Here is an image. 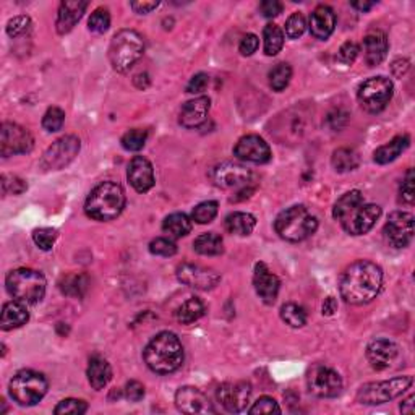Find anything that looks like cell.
Returning <instances> with one entry per match:
<instances>
[{
	"label": "cell",
	"instance_id": "6da1fadb",
	"mask_svg": "<svg viewBox=\"0 0 415 415\" xmlns=\"http://www.w3.org/2000/svg\"><path fill=\"white\" fill-rule=\"evenodd\" d=\"M383 285V271L378 265L359 260L347 266L339 283L340 297L350 305H365L377 299Z\"/></svg>",
	"mask_w": 415,
	"mask_h": 415
},
{
	"label": "cell",
	"instance_id": "7a4b0ae2",
	"mask_svg": "<svg viewBox=\"0 0 415 415\" xmlns=\"http://www.w3.org/2000/svg\"><path fill=\"white\" fill-rule=\"evenodd\" d=\"M333 216L347 234L363 235L377 224L382 216V208L378 205H365L362 194L359 190H352L336 201Z\"/></svg>",
	"mask_w": 415,
	"mask_h": 415
},
{
	"label": "cell",
	"instance_id": "3957f363",
	"mask_svg": "<svg viewBox=\"0 0 415 415\" xmlns=\"http://www.w3.org/2000/svg\"><path fill=\"white\" fill-rule=\"evenodd\" d=\"M150 370L159 375H169L184 363V345L174 333L164 331L150 340L143 352Z\"/></svg>",
	"mask_w": 415,
	"mask_h": 415
},
{
	"label": "cell",
	"instance_id": "277c9868",
	"mask_svg": "<svg viewBox=\"0 0 415 415\" xmlns=\"http://www.w3.org/2000/svg\"><path fill=\"white\" fill-rule=\"evenodd\" d=\"M125 208V191L116 182H102L91 191L85 203L86 214L95 221H112Z\"/></svg>",
	"mask_w": 415,
	"mask_h": 415
},
{
	"label": "cell",
	"instance_id": "5b68a950",
	"mask_svg": "<svg viewBox=\"0 0 415 415\" xmlns=\"http://www.w3.org/2000/svg\"><path fill=\"white\" fill-rule=\"evenodd\" d=\"M274 229L281 239L288 242H302L318 229V219L302 205L290 206L276 217Z\"/></svg>",
	"mask_w": 415,
	"mask_h": 415
},
{
	"label": "cell",
	"instance_id": "8992f818",
	"mask_svg": "<svg viewBox=\"0 0 415 415\" xmlns=\"http://www.w3.org/2000/svg\"><path fill=\"white\" fill-rule=\"evenodd\" d=\"M8 294L24 305L39 304L46 295V278L36 269L18 268L10 271L5 279Z\"/></svg>",
	"mask_w": 415,
	"mask_h": 415
},
{
	"label": "cell",
	"instance_id": "52a82bcc",
	"mask_svg": "<svg viewBox=\"0 0 415 415\" xmlns=\"http://www.w3.org/2000/svg\"><path fill=\"white\" fill-rule=\"evenodd\" d=\"M145 52V41L135 29H122L112 38L109 46V61L113 70L125 73L140 61Z\"/></svg>",
	"mask_w": 415,
	"mask_h": 415
},
{
	"label": "cell",
	"instance_id": "ba28073f",
	"mask_svg": "<svg viewBox=\"0 0 415 415\" xmlns=\"http://www.w3.org/2000/svg\"><path fill=\"white\" fill-rule=\"evenodd\" d=\"M49 383L42 373L22 370L10 382V396L19 406H36L46 396Z\"/></svg>",
	"mask_w": 415,
	"mask_h": 415
},
{
	"label": "cell",
	"instance_id": "9c48e42d",
	"mask_svg": "<svg viewBox=\"0 0 415 415\" xmlns=\"http://www.w3.org/2000/svg\"><path fill=\"white\" fill-rule=\"evenodd\" d=\"M414 384V378L411 375L406 377H396L386 382H377V383H367L359 389L357 393V402L363 406H379V404H386L393 399L402 396Z\"/></svg>",
	"mask_w": 415,
	"mask_h": 415
},
{
	"label": "cell",
	"instance_id": "30bf717a",
	"mask_svg": "<svg viewBox=\"0 0 415 415\" xmlns=\"http://www.w3.org/2000/svg\"><path fill=\"white\" fill-rule=\"evenodd\" d=\"M394 93L393 81L386 77H373L363 81L359 88L357 97L360 106L370 113L382 112L391 101Z\"/></svg>",
	"mask_w": 415,
	"mask_h": 415
},
{
	"label": "cell",
	"instance_id": "8fae6325",
	"mask_svg": "<svg viewBox=\"0 0 415 415\" xmlns=\"http://www.w3.org/2000/svg\"><path fill=\"white\" fill-rule=\"evenodd\" d=\"M80 140L75 135L62 136L61 140L52 143L47 151L42 155L41 167L44 171H61L70 164L80 152Z\"/></svg>",
	"mask_w": 415,
	"mask_h": 415
},
{
	"label": "cell",
	"instance_id": "7c38bea8",
	"mask_svg": "<svg viewBox=\"0 0 415 415\" xmlns=\"http://www.w3.org/2000/svg\"><path fill=\"white\" fill-rule=\"evenodd\" d=\"M34 138L26 128L13 122H5L0 130V155L8 157L13 155H26L33 150Z\"/></svg>",
	"mask_w": 415,
	"mask_h": 415
},
{
	"label": "cell",
	"instance_id": "4fadbf2b",
	"mask_svg": "<svg viewBox=\"0 0 415 415\" xmlns=\"http://www.w3.org/2000/svg\"><path fill=\"white\" fill-rule=\"evenodd\" d=\"M307 384L310 393H313L318 398H338L343 391V378L333 368L324 367V365H315L310 368Z\"/></svg>",
	"mask_w": 415,
	"mask_h": 415
},
{
	"label": "cell",
	"instance_id": "5bb4252c",
	"mask_svg": "<svg viewBox=\"0 0 415 415\" xmlns=\"http://www.w3.org/2000/svg\"><path fill=\"white\" fill-rule=\"evenodd\" d=\"M384 237L394 249H404L412 242L414 216L406 211H396L389 214L384 224Z\"/></svg>",
	"mask_w": 415,
	"mask_h": 415
},
{
	"label": "cell",
	"instance_id": "9a60e30c",
	"mask_svg": "<svg viewBox=\"0 0 415 415\" xmlns=\"http://www.w3.org/2000/svg\"><path fill=\"white\" fill-rule=\"evenodd\" d=\"M177 278L182 284L198 290H211L221 283V274L217 271L191 263L180 265L177 268Z\"/></svg>",
	"mask_w": 415,
	"mask_h": 415
},
{
	"label": "cell",
	"instance_id": "2e32d148",
	"mask_svg": "<svg viewBox=\"0 0 415 415\" xmlns=\"http://www.w3.org/2000/svg\"><path fill=\"white\" fill-rule=\"evenodd\" d=\"M212 184L219 189H240L250 184L251 172L242 164L235 162H222V164L212 167L210 172Z\"/></svg>",
	"mask_w": 415,
	"mask_h": 415
},
{
	"label": "cell",
	"instance_id": "e0dca14e",
	"mask_svg": "<svg viewBox=\"0 0 415 415\" xmlns=\"http://www.w3.org/2000/svg\"><path fill=\"white\" fill-rule=\"evenodd\" d=\"M251 386L246 382L224 383L217 388V401L230 414L244 412L250 402Z\"/></svg>",
	"mask_w": 415,
	"mask_h": 415
},
{
	"label": "cell",
	"instance_id": "ac0fdd59",
	"mask_svg": "<svg viewBox=\"0 0 415 415\" xmlns=\"http://www.w3.org/2000/svg\"><path fill=\"white\" fill-rule=\"evenodd\" d=\"M234 156L240 161L253 162V164H265L271 159L269 145L258 135L242 136L234 148Z\"/></svg>",
	"mask_w": 415,
	"mask_h": 415
},
{
	"label": "cell",
	"instance_id": "d6986e66",
	"mask_svg": "<svg viewBox=\"0 0 415 415\" xmlns=\"http://www.w3.org/2000/svg\"><path fill=\"white\" fill-rule=\"evenodd\" d=\"M175 406L182 414H216L210 399L195 386H184L175 393Z\"/></svg>",
	"mask_w": 415,
	"mask_h": 415
},
{
	"label": "cell",
	"instance_id": "ffe728a7",
	"mask_svg": "<svg viewBox=\"0 0 415 415\" xmlns=\"http://www.w3.org/2000/svg\"><path fill=\"white\" fill-rule=\"evenodd\" d=\"M253 285L258 297L263 300L266 305H273L276 302L279 294L281 281L274 273H271V269L265 263L255 265Z\"/></svg>",
	"mask_w": 415,
	"mask_h": 415
},
{
	"label": "cell",
	"instance_id": "44dd1931",
	"mask_svg": "<svg viewBox=\"0 0 415 415\" xmlns=\"http://www.w3.org/2000/svg\"><path fill=\"white\" fill-rule=\"evenodd\" d=\"M127 177L138 194H146L155 187V171L151 162L143 156H135L128 164Z\"/></svg>",
	"mask_w": 415,
	"mask_h": 415
},
{
	"label": "cell",
	"instance_id": "7402d4cb",
	"mask_svg": "<svg viewBox=\"0 0 415 415\" xmlns=\"http://www.w3.org/2000/svg\"><path fill=\"white\" fill-rule=\"evenodd\" d=\"M399 349L398 345L389 339H375L367 347V359L370 365L378 372L386 370L398 359Z\"/></svg>",
	"mask_w": 415,
	"mask_h": 415
},
{
	"label": "cell",
	"instance_id": "603a6c76",
	"mask_svg": "<svg viewBox=\"0 0 415 415\" xmlns=\"http://www.w3.org/2000/svg\"><path fill=\"white\" fill-rule=\"evenodd\" d=\"M211 109V100L206 96L195 97L189 102L184 104L180 111V125L185 128H196L206 120L208 113Z\"/></svg>",
	"mask_w": 415,
	"mask_h": 415
},
{
	"label": "cell",
	"instance_id": "cb8c5ba5",
	"mask_svg": "<svg viewBox=\"0 0 415 415\" xmlns=\"http://www.w3.org/2000/svg\"><path fill=\"white\" fill-rule=\"evenodd\" d=\"M86 7L88 2H81V0H67V2H62L61 7H58V15L56 22L57 33H70L72 29L75 28V24L81 19Z\"/></svg>",
	"mask_w": 415,
	"mask_h": 415
},
{
	"label": "cell",
	"instance_id": "d4e9b609",
	"mask_svg": "<svg viewBox=\"0 0 415 415\" xmlns=\"http://www.w3.org/2000/svg\"><path fill=\"white\" fill-rule=\"evenodd\" d=\"M363 54L365 62L370 67H377L386 58L388 54V38L379 29H373L363 38Z\"/></svg>",
	"mask_w": 415,
	"mask_h": 415
},
{
	"label": "cell",
	"instance_id": "484cf974",
	"mask_svg": "<svg viewBox=\"0 0 415 415\" xmlns=\"http://www.w3.org/2000/svg\"><path fill=\"white\" fill-rule=\"evenodd\" d=\"M336 13L328 5H320L313 10L310 17V33L316 39H328L334 31Z\"/></svg>",
	"mask_w": 415,
	"mask_h": 415
},
{
	"label": "cell",
	"instance_id": "4316f807",
	"mask_svg": "<svg viewBox=\"0 0 415 415\" xmlns=\"http://www.w3.org/2000/svg\"><path fill=\"white\" fill-rule=\"evenodd\" d=\"M29 320V313L26 310V305L13 300V302H7L2 308V318H0V328L3 331L22 328L23 324H26Z\"/></svg>",
	"mask_w": 415,
	"mask_h": 415
},
{
	"label": "cell",
	"instance_id": "83f0119b",
	"mask_svg": "<svg viewBox=\"0 0 415 415\" xmlns=\"http://www.w3.org/2000/svg\"><path fill=\"white\" fill-rule=\"evenodd\" d=\"M88 382L96 391H101L112 379V368L106 359L102 357H93L88 365Z\"/></svg>",
	"mask_w": 415,
	"mask_h": 415
},
{
	"label": "cell",
	"instance_id": "f1b7e54d",
	"mask_svg": "<svg viewBox=\"0 0 415 415\" xmlns=\"http://www.w3.org/2000/svg\"><path fill=\"white\" fill-rule=\"evenodd\" d=\"M409 143H411V138L409 135H399L394 136L391 141L386 143V145L379 146L377 151H375V162L378 164H389L394 159H398L401 156V152H404L409 148Z\"/></svg>",
	"mask_w": 415,
	"mask_h": 415
},
{
	"label": "cell",
	"instance_id": "f546056e",
	"mask_svg": "<svg viewBox=\"0 0 415 415\" xmlns=\"http://www.w3.org/2000/svg\"><path fill=\"white\" fill-rule=\"evenodd\" d=\"M224 226L229 234L234 235H250L256 226V217L250 212H232L226 217Z\"/></svg>",
	"mask_w": 415,
	"mask_h": 415
},
{
	"label": "cell",
	"instance_id": "4dcf8cb0",
	"mask_svg": "<svg viewBox=\"0 0 415 415\" xmlns=\"http://www.w3.org/2000/svg\"><path fill=\"white\" fill-rule=\"evenodd\" d=\"M194 249L200 255L217 256L224 251V240L216 232H208V234H201L200 237H196L194 242Z\"/></svg>",
	"mask_w": 415,
	"mask_h": 415
},
{
	"label": "cell",
	"instance_id": "1f68e13d",
	"mask_svg": "<svg viewBox=\"0 0 415 415\" xmlns=\"http://www.w3.org/2000/svg\"><path fill=\"white\" fill-rule=\"evenodd\" d=\"M162 230L172 239H182L191 230V221L190 217L184 212H174V214L167 216L162 222Z\"/></svg>",
	"mask_w": 415,
	"mask_h": 415
},
{
	"label": "cell",
	"instance_id": "d6a6232c",
	"mask_svg": "<svg viewBox=\"0 0 415 415\" xmlns=\"http://www.w3.org/2000/svg\"><path fill=\"white\" fill-rule=\"evenodd\" d=\"M88 281L86 274H78V273H72L63 276V278L58 281V288H61L62 294L68 295V297H83L88 289Z\"/></svg>",
	"mask_w": 415,
	"mask_h": 415
},
{
	"label": "cell",
	"instance_id": "836d02e7",
	"mask_svg": "<svg viewBox=\"0 0 415 415\" xmlns=\"http://www.w3.org/2000/svg\"><path fill=\"white\" fill-rule=\"evenodd\" d=\"M203 315H205V305L198 297L187 299L175 311V318L179 320L182 324L195 323V321H198Z\"/></svg>",
	"mask_w": 415,
	"mask_h": 415
},
{
	"label": "cell",
	"instance_id": "e575fe53",
	"mask_svg": "<svg viewBox=\"0 0 415 415\" xmlns=\"http://www.w3.org/2000/svg\"><path fill=\"white\" fill-rule=\"evenodd\" d=\"M331 164L338 172H350L357 169L359 166V156L354 150H349V148H339L333 152V157H331Z\"/></svg>",
	"mask_w": 415,
	"mask_h": 415
},
{
	"label": "cell",
	"instance_id": "d590c367",
	"mask_svg": "<svg viewBox=\"0 0 415 415\" xmlns=\"http://www.w3.org/2000/svg\"><path fill=\"white\" fill-rule=\"evenodd\" d=\"M265 39V54L266 56H276L284 46V33L276 24H266L263 31Z\"/></svg>",
	"mask_w": 415,
	"mask_h": 415
},
{
	"label": "cell",
	"instance_id": "8d00e7d4",
	"mask_svg": "<svg viewBox=\"0 0 415 415\" xmlns=\"http://www.w3.org/2000/svg\"><path fill=\"white\" fill-rule=\"evenodd\" d=\"M290 78H292V68L289 63H278L269 72V85L274 91H284L288 88Z\"/></svg>",
	"mask_w": 415,
	"mask_h": 415
},
{
	"label": "cell",
	"instance_id": "74e56055",
	"mask_svg": "<svg viewBox=\"0 0 415 415\" xmlns=\"http://www.w3.org/2000/svg\"><path fill=\"white\" fill-rule=\"evenodd\" d=\"M281 318L292 328H302L307 323V313L297 304H285L281 307Z\"/></svg>",
	"mask_w": 415,
	"mask_h": 415
},
{
	"label": "cell",
	"instance_id": "f35d334b",
	"mask_svg": "<svg viewBox=\"0 0 415 415\" xmlns=\"http://www.w3.org/2000/svg\"><path fill=\"white\" fill-rule=\"evenodd\" d=\"M148 140V132L141 130V128H133V130H128L125 135L122 136V146L125 148L127 151H140L143 146L146 145Z\"/></svg>",
	"mask_w": 415,
	"mask_h": 415
},
{
	"label": "cell",
	"instance_id": "ab89813d",
	"mask_svg": "<svg viewBox=\"0 0 415 415\" xmlns=\"http://www.w3.org/2000/svg\"><path fill=\"white\" fill-rule=\"evenodd\" d=\"M88 411V404L81 399H63L54 409L56 415H81Z\"/></svg>",
	"mask_w": 415,
	"mask_h": 415
},
{
	"label": "cell",
	"instance_id": "60d3db41",
	"mask_svg": "<svg viewBox=\"0 0 415 415\" xmlns=\"http://www.w3.org/2000/svg\"><path fill=\"white\" fill-rule=\"evenodd\" d=\"M65 120V112L61 107H49L42 117V127L47 132H58Z\"/></svg>",
	"mask_w": 415,
	"mask_h": 415
},
{
	"label": "cell",
	"instance_id": "b9f144b4",
	"mask_svg": "<svg viewBox=\"0 0 415 415\" xmlns=\"http://www.w3.org/2000/svg\"><path fill=\"white\" fill-rule=\"evenodd\" d=\"M109 26H111V15H109L107 8H96L91 13L90 22H88V28L93 33H106Z\"/></svg>",
	"mask_w": 415,
	"mask_h": 415
},
{
	"label": "cell",
	"instance_id": "7bdbcfd3",
	"mask_svg": "<svg viewBox=\"0 0 415 415\" xmlns=\"http://www.w3.org/2000/svg\"><path fill=\"white\" fill-rule=\"evenodd\" d=\"M217 216V203L216 201H203L198 206L194 208V212H191V217L194 221L198 222V224H208Z\"/></svg>",
	"mask_w": 415,
	"mask_h": 415
},
{
	"label": "cell",
	"instance_id": "ee69618b",
	"mask_svg": "<svg viewBox=\"0 0 415 415\" xmlns=\"http://www.w3.org/2000/svg\"><path fill=\"white\" fill-rule=\"evenodd\" d=\"M33 240L39 249L47 251L52 249L54 244H56L57 230L51 229V227H41V229H36L33 232Z\"/></svg>",
	"mask_w": 415,
	"mask_h": 415
},
{
	"label": "cell",
	"instance_id": "f6af8a7d",
	"mask_svg": "<svg viewBox=\"0 0 415 415\" xmlns=\"http://www.w3.org/2000/svg\"><path fill=\"white\" fill-rule=\"evenodd\" d=\"M305 28H307L305 17L302 13L295 12L285 22V36L289 39H299L305 33Z\"/></svg>",
	"mask_w": 415,
	"mask_h": 415
},
{
	"label": "cell",
	"instance_id": "bcb514c9",
	"mask_svg": "<svg viewBox=\"0 0 415 415\" xmlns=\"http://www.w3.org/2000/svg\"><path fill=\"white\" fill-rule=\"evenodd\" d=\"M150 251L157 256H174L177 253V245L171 239L159 237V239H155L151 242Z\"/></svg>",
	"mask_w": 415,
	"mask_h": 415
},
{
	"label": "cell",
	"instance_id": "7dc6e473",
	"mask_svg": "<svg viewBox=\"0 0 415 415\" xmlns=\"http://www.w3.org/2000/svg\"><path fill=\"white\" fill-rule=\"evenodd\" d=\"M29 28H31V19L26 15H19L7 23V34L10 38H18L26 33Z\"/></svg>",
	"mask_w": 415,
	"mask_h": 415
},
{
	"label": "cell",
	"instance_id": "c3c4849f",
	"mask_svg": "<svg viewBox=\"0 0 415 415\" xmlns=\"http://www.w3.org/2000/svg\"><path fill=\"white\" fill-rule=\"evenodd\" d=\"M249 414H251V415H256V414H281V407L273 398L263 396V398H260L258 401H256L253 406L250 407Z\"/></svg>",
	"mask_w": 415,
	"mask_h": 415
},
{
	"label": "cell",
	"instance_id": "681fc988",
	"mask_svg": "<svg viewBox=\"0 0 415 415\" xmlns=\"http://www.w3.org/2000/svg\"><path fill=\"white\" fill-rule=\"evenodd\" d=\"M28 189L24 180L18 179L15 175H2V190L5 195H19Z\"/></svg>",
	"mask_w": 415,
	"mask_h": 415
},
{
	"label": "cell",
	"instance_id": "f907efd6",
	"mask_svg": "<svg viewBox=\"0 0 415 415\" xmlns=\"http://www.w3.org/2000/svg\"><path fill=\"white\" fill-rule=\"evenodd\" d=\"M359 52H360L359 44H355L354 41H347L340 46L339 52H338V58L343 63H347L349 65V63H354V61L359 56Z\"/></svg>",
	"mask_w": 415,
	"mask_h": 415
},
{
	"label": "cell",
	"instance_id": "816d5d0a",
	"mask_svg": "<svg viewBox=\"0 0 415 415\" xmlns=\"http://www.w3.org/2000/svg\"><path fill=\"white\" fill-rule=\"evenodd\" d=\"M401 198L406 201V203H414L415 200V179L412 169L407 171L406 179H404L401 184Z\"/></svg>",
	"mask_w": 415,
	"mask_h": 415
},
{
	"label": "cell",
	"instance_id": "f5cc1de1",
	"mask_svg": "<svg viewBox=\"0 0 415 415\" xmlns=\"http://www.w3.org/2000/svg\"><path fill=\"white\" fill-rule=\"evenodd\" d=\"M258 46H260V39L256 38L255 34H246V36L242 38V41L239 44V51L242 56L250 57L258 51Z\"/></svg>",
	"mask_w": 415,
	"mask_h": 415
},
{
	"label": "cell",
	"instance_id": "db71d44e",
	"mask_svg": "<svg viewBox=\"0 0 415 415\" xmlns=\"http://www.w3.org/2000/svg\"><path fill=\"white\" fill-rule=\"evenodd\" d=\"M208 85H210V77L206 73H196V75L191 78L187 85V93L190 95H198V93H203Z\"/></svg>",
	"mask_w": 415,
	"mask_h": 415
},
{
	"label": "cell",
	"instance_id": "11a10c76",
	"mask_svg": "<svg viewBox=\"0 0 415 415\" xmlns=\"http://www.w3.org/2000/svg\"><path fill=\"white\" fill-rule=\"evenodd\" d=\"M125 396L128 401L140 402L141 399L145 398V386H143L140 382H136V379H132L125 386Z\"/></svg>",
	"mask_w": 415,
	"mask_h": 415
},
{
	"label": "cell",
	"instance_id": "9f6ffc18",
	"mask_svg": "<svg viewBox=\"0 0 415 415\" xmlns=\"http://www.w3.org/2000/svg\"><path fill=\"white\" fill-rule=\"evenodd\" d=\"M281 12H283V3L278 2V0H265V2L260 3V13L265 18L278 17Z\"/></svg>",
	"mask_w": 415,
	"mask_h": 415
},
{
	"label": "cell",
	"instance_id": "6f0895ef",
	"mask_svg": "<svg viewBox=\"0 0 415 415\" xmlns=\"http://www.w3.org/2000/svg\"><path fill=\"white\" fill-rule=\"evenodd\" d=\"M130 7L133 8V12L135 13L146 15L159 7V2H132Z\"/></svg>",
	"mask_w": 415,
	"mask_h": 415
},
{
	"label": "cell",
	"instance_id": "680465c9",
	"mask_svg": "<svg viewBox=\"0 0 415 415\" xmlns=\"http://www.w3.org/2000/svg\"><path fill=\"white\" fill-rule=\"evenodd\" d=\"M409 67H411V63H409L407 58H398V61L393 62L391 72H393L394 77L401 78L402 75H406V72L409 70Z\"/></svg>",
	"mask_w": 415,
	"mask_h": 415
},
{
	"label": "cell",
	"instance_id": "91938a15",
	"mask_svg": "<svg viewBox=\"0 0 415 415\" xmlns=\"http://www.w3.org/2000/svg\"><path fill=\"white\" fill-rule=\"evenodd\" d=\"M336 310H338V304H336V299L334 297L326 299L324 304H323V315L331 316Z\"/></svg>",
	"mask_w": 415,
	"mask_h": 415
},
{
	"label": "cell",
	"instance_id": "94428289",
	"mask_svg": "<svg viewBox=\"0 0 415 415\" xmlns=\"http://www.w3.org/2000/svg\"><path fill=\"white\" fill-rule=\"evenodd\" d=\"M414 399L415 396H409L407 399H404L402 404H401V412L402 414H407V415H412L414 414Z\"/></svg>",
	"mask_w": 415,
	"mask_h": 415
},
{
	"label": "cell",
	"instance_id": "6125c7cd",
	"mask_svg": "<svg viewBox=\"0 0 415 415\" xmlns=\"http://www.w3.org/2000/svg\"><path fill=\"white\" fill-rule=\"evenodd\" d=\"M375 5H377L375 2H352V7L357 10H362V12H367V10L373 8Z\"/></svg>",
	"mask_w": 415,
	"mask_h": 415
}]
</instances>
